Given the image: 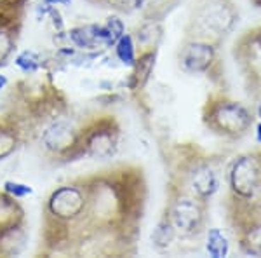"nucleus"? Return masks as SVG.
I'll use <instances>...</instances> for the list:
<instances>
[{
  "label": "nucleus",
  "mask_w": 261,
  "mask_h": 258,
  "mask_svg": "<svg viewBox=\"0 0 261 258\" xmlns=\"http://www.w3.org/2000/svg\"><path fill=\"white\" fill-rule=\"evenodd\" d=\"M207 124L213 131L226 138H241L251 129L252 115L239 101L220 100L209 108Z\"/></svg>",
  "instance_id": "nucleus-1"
},
{
  "label": "nucleus",
  "mask_w": 261,
  "mask_h": 258,
  "mask_svg": "<svg viewBox=\"0 0 261 258\" xmlns=\"http://www.w3.org/2000/svg\"><path fill=\"white\" fill-rule=\"evenodd\" d=\"M230 187L239 199L246 201L261 181V162L254 155H241L230 169Z\"/></svg>",
  "instance_id": "nucleus-2"
},
{
  "label": "nucleus",
  "mask_w": 261,
  "mask_h": 258,
  "mask_svg": "<svg viewBox=\"0 0 261 258\" xmlns=\"http://www.w3.org/2000/svg\"><path fill=\"white\" fill-rule=\"evenodd\" d=\"M237 12L228 0H211L202 7L199 25L202 30L213 37H225L235 25Z\"/></svg>",
  "instance_id": "nucleus-3"
},
{
  "label": "nucleus",
  "mask_w": 261,
  "mask_h": 258,
  "mask_svg": "<svg viewBox=\"0 0 261 258\" xmlns=\"http://www.w3.org/2000/svg\"><path fill=\"white\" fill-rule=\"evenodd\" d=\"M171 223L183 234L199 232L204 223V209L193 199H179L171 213Z\"/></svg>",
  "instance_id": "nucleus-4"
},
{
  "label": "nucleus",
  "mask_w": 261,
  "mask_h": 258,
  "mask_svg": "<svg viewBox=\"0 0 261 258\" xmlns=\"http://www.w3.org/2000/svg\"><path fill=\"white\" fill-rule=\"evenodd\" d=\"M214 63V48L209 42H190L181 53V65L190 74L207 72Z\"/></svg>",
  "instance_id": "nucleus-5"
},
{
  "label": "nucleus",
  "mask_w": 261,
  "mask_h": 258,
  "mask_svg": "<svg viewBox=\"0 0 261 258\" xmlns=\"http://www.w3.org/2000/svg\"><path fill=\"white\" fill-rule=\"evenodd\" d=\"M192 189L199 199H209L220 189L218 175L209 166H200L193 171L192 176Z\"/></svg>",
  "instance_id": "nucleus-6"
},
{
  "label": "nucleus",
  "mask_w": 261,
  "mask_h": 258,
  "mask_svg": "<svg viewBox=\"0 0 261 258\" xmlns=\"http://www.w3.org/2000/svg\"><path fill=\"white\" fill-rule=\"evenodd\" d=\"M205 248L207 253L214 258H221L226 256L230 251V244L226 238L223 236V232L220 228H209L207 232V239H205Z\"/></svg>",
  "instance_id": "nucleus-7"
},
{
  "label": "nucleus",
  "mask_w": 261,
  "mask_h": 258,
  "mask_svg": "<svg viewBox=\"0 0 261 258\" xmlns=\"http://www.w3.org/2000/svg\"><path fill=\"white\" fill-rule=\"evenodd\" d=\"M241 246L247 255L261 256V223H254L242 234Z\"/></svg>",
  "instance_id": "nucleus-8"
},
{
  "label": "nucleus",
  "mask_w": 261,
  "mask_h": 258,
  "mask_svg": "<svg viewBox=\"0 0 261 258\" xmlns=\"http://www.w3.org/2000/svg\"><path fill=\"white\" fill-rule=\"evenodd\" d=\"M155 65V54L146 53L141 56V60L136 63V72H134V80H136V86H143L146 80L150 79V74L153 70Z\"/></svg>",
  "instance_id": "nucleus-9"
},
{
  "label": "nucleus",
  "mask_w": 261,
  "mask_h": 258,
  "mask_svg": "<svg viewBox=\"0 0 261 258\" xmlns=\"http://www.w3.org/2000/svg\"><path fill=\"white\" fill-rule=\"evenodd\" d=\"M117 56L119 60L124 63V65L133 66L136 63V58H134V45H133V39L129 35H122L119 40H117Z\"/></svg>",
  "instance_id": "nucleus-10"
},
{
  "label": "nucleus",
  "mask_w": 261,
  "mask_h": 258,
  "mask_svg": "<svg viewBox=\"0 0 261 258\" xmlns=\"http://www.w3.org/2000/svg\"><path fill=\"white\" fill-rule=\"evenodd\" d=\"M172 236H174V227H172V223L162 222L155 228L153 236H151V241L155 243V246L166 248V246H169V243L172 241Z\"/></svg>",
  "instance_id": "nucleus-11"
},
{
  "label": "nucleus",
  "mask_w": 261,
  "mask_h": 258,
  "mask_svg": "<svg viewBox=\"0 0 261 258\" xmlns=\"http://www.w3.org/2000/svg\"><path fill=\"white\" fill-rule=\"evenodd\" d=\"M18 65L21 66L23 70L27 72H32L39 66V58L35 56L33 53H23L21 56L18 58Z\"/></svg>",
  "instance_id": "nucleus-12"
},
{
  "label": "nucleus",
  "mask_w": 261,
  "mask_h": 258,
  "mask_svg": "<svg viewBox=\"0 0 261 258\" xmlns=\"http://www.w3.org/2000/svg\"><path fill=\"white\" fill-rule=\"evenodd\" d=\"M6 189H7V192H11L12 196H16V197H23V196L32 194L30 187H27V185H21V183H12V181L6 183Z\"/></svg>",
  "instance_id": "nucleus-13"
},
{
  "label": "nucleus",
  "mask_w": 261,
  "mask_h": 258,
  "mask_svg": "<svg viewBox=\"0 0 261 258\" xmlns=\"http://www.w3.org/2000/svg\"><path fill=\"white\" fill-rule=\"evenodd\" d=\"M256 139H258V142L261 143V122L258 126H256Z\"/></svg>",
  "instance_id": "nucleus-14"
},
{
  "label": "nucleus",
  "mask_w": 261,
  "mask_h": 258,
  "mask_svg": "<svg viewBox=\"0 0 261 258\" xmlns=\"http://www.w3.org/2000/svg\"><path fill=\"white\" fill-rule=\"evenodd\" d=\"M4 84H6V79H4V77H2V75H0V87H2V86H4Z\"/></svg>",
  "instance_id": "nucleus-15"
},
{
  "label": "nucleus",
  "mask_w": 261,
  "mask_h": 258,
  "mask_svg": "<svg viewBox=\"0 0 261 258\" xmlns=\"http://www.w3.org/2000/svg\"><path fill=\"white\" fill-rule=\"evenodd\" d=\"M258 115H259V119H261V101H259V105H258Z\"/></svg>",
  "instance_id": "nucleus-16"
}]
</instances>
